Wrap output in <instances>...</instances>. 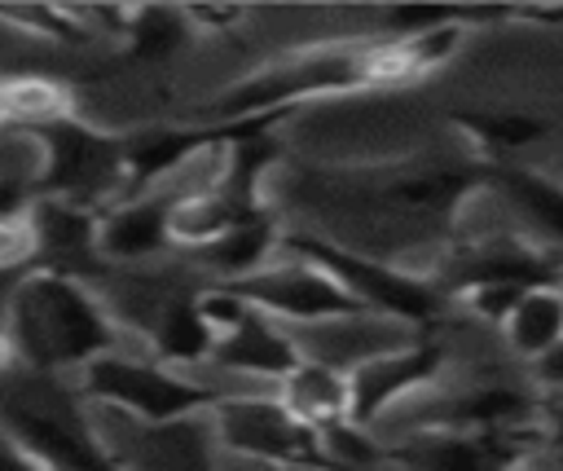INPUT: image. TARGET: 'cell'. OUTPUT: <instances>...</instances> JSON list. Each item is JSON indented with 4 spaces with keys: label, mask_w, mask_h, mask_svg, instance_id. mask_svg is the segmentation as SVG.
I'll use <instances>...</instances> for the list:
<instances>
[{
    "label": "cell",
    "mask_w": 563,
    "mask_h": 471,
    "mask_svg": "<svg viewBox=\"0 0 563 471\" xmlns=\"http://www.w3.org/2000/svg\"><path fill=\"white\" fill-rule=\"evenodd\" d=\"M361 88H391L387 75V48L383 40H356V44H308L290 48L224 92L207 101L202 123H242L255 114H290L303 101L361 92Z\"/></svg>",
    "instance_id": "1"
},
{
    "label": "cell",
    "mask_w": 563,
    "mask_h": 471,
    "mask_svg": "<svg viewBox=\"0 0 563 471\" xmlns=\"http://www.w3.org/2000/svg\"><path fill=\"white\" fill-rule=\"evenodd\" d=\"M9 352L35 374L84 370L92 357L114 352V317L110 308L75 277L31 269L4 308Z\"/></svg>",
    "instance_id": "2"
},
{
    "label": "cell",
    "mask_w": 563,
    "mask_h": 471,
    "mask_svg": "<svg viewBox=\"0 0 563 471\" xmlns=\"http://www.w3.org/2000/svg\"><path fill=\"white\" fill-rule=\"evenodd\" d=\"M0 431L44 471H123L106 436L88 423L79 392L53 374H35L0 401Z\"/></svg>",
    "instance_id": "3"
},
{
    "label": "cell",
    "mask_w": 563,
    "mask_h": 471,
    "mask_svg": "<svg viewBox=\"0 0 563 471\" xmlns=\"http://www.w3.org/2000/svg\"><path fill=\"white\" fill-rule=\"evenodd\" d=\"M277 242L286 247V255L308 260L312 269H321L365 317L383 313V317H400V321H413V326H431L444 313V295L422 273L396 269L378 255L339 247V242L317 238V233H286Z\"/></svg>",
    "instance_id": "4"
},
{
    "label": "cell",
    "mask_w": 563,
    "mask_h": 471,
    "mask_svg": "<svg viewBox=\"0 0 563 471\" xmlns=\"http://www.w3.org/2000/svg\"><path fill=\"white\" fill-rule=\"evenodd\" d=\"M40 141V172L31 198H57L70 207L106 211L123 189V132H101L79 114H62L31 132Z\"/></svg>",
    "instance_id": "5"
},
{
    "label": "cell",
    "mask_w": 563,
    "mask_h": 471,
    "mask_svg": "<svg viewBox=\"0 0 563 471\" xmlns=\"http://www.w3.org/2000/svg\"><path fill=\"white\" fill-rule=\"evenodd\" d=\"M224 387H207L194 379H180L176 370L123 352H101L79 370V401H101L123 409L136 427H163L176 418L207 414Z\"/></svg>",
    "instance_id": "6"
},
{
    "label": "cell",
    "mask_w": 563,
    "mask_h": 471,
    "mask_svg": "<svg viewBox=\"0 0 563 471\" xmlns=\"http://www.w3.org/2000/svg\"><path fill=\"white\" fill-rule=\"evenodd\" d=\"M207 427H211V440L233 449V453H246V458H260L268 467H282V471H339L317 431L303 427L277 396H246V392H224L211 409H207Z\"/></svg>",
    "instance_id": "7"
},
{
    "label": "cell",
    "mask_w": 563,
    "mask_h": 471,
    "mask_svg": "<svg viewBox=\"0 0 563 471\" xmlns=\"http://www.w3.org/2000/svg\"><path fill=\"white\" fill-rule=\"evenodd\" d=\"M216 286L233 291L268 321H356V317H365L321 269H312L308 260H295V255L264 264L238 282H216Z\"/></svg>",
    "instance_id": "8"
},
{
    "label": "cell",
    "mask_w": 563,
    "mask_h": 471,
    "mask_svg": "<svg viewBox=\"0 0 563 471\" xmlns=\"http://www.w3.org/2000/svg\"><path fill=\"white\" fill-rule=\"evenodd\" d=\"M537 445V427L519 431H449L422 427L400 445H383L387 462L405 471H515Z\"/></svg>",
    "instance_id": "9"
},
{
    "label": "cell",
    "mask_w": 563,
    "mask_h": 471,
    "mask_svg": "<svg viewBox=\"0 0 563 471\" xmlns=\"http://www.w3.org/2000/svg\"><path fill=\"white\" fill-rule=\"evenodd\" d=\"M440 370H444V348L431 335H422L405 348H391V352L361 357L343 374V383H347V423L361 427V431L374 427L387 405H396L400 396L435 383Z\"/></svg>",
    "instance_id": "10"
},
{
    "label": "cell",
    "mask_w": 563,
    "mask_h": 471,
    "mask_svg": "<svg viewBox=\"0 0 563 471\" xmlns=\"http://www.w3.org/2000/svg\"><path fill=\"white\" fill-rule=\"evenodd\" d=\"M277 119H286V114H255V119L229 123V136L220 141L224 145V163H220V176L207 189L224 207V216L233 224L268 216V207H264V176L282 163V141L273 136Z\"/></svg>",
    "instance_id": "11"
},
{
    "label": "cell",
    "mask_w": 563,
    "mask_h": 471,
    "mask_svg": "<svg viewBox=\"0 0 563 471\" xmlns=\"http://www.w3.org/2000/svg\"><path fill=\"white\" fill-rule=\"evenodd\" d=\"M554 260L532 247V242H519V238H484V242H471V247H457V255L444 264V273H435V291L449 299V295H462L466 286H479V282H510V286H554Z\"/></svg>",
    "instance_id": "12"
},
{
    "label": "cell",
    "mask_w": 563,
    "mask_h": 471,
    "mask_svg": "<svg viewBox=\"0 0 563 471\" xmlns=\"http://www.w3.org/2000/svg\"><path fill=\"white\" fill-rule=\"evenodd\" d=\"M26 216H31V229H35L40 269L84 282L106 264L101 251H97V211L70 207V202H57V198H31Z\"/></svg>",
    "instance_id": "13"
},
{
    "label": "cell",
    "mask_w": 563,
    "mask_h": 471,
    "mask_svg": "<svg viewBox=\"0 0 563 471\" xmlns=\"http://www.w3.org/2000/svg\"><path fill=\"white\" fill-rule=\"evenodd\" d=\"M229 136V123H154V128H136L123 132V198L150 194V185H158L167 172H176L180 163H189L198 150L220 145Z\"/></svg>",
    "instance_id": "14"
},
{
    "label": "cell",
    "mask_w": 563,
    "mask_h": 471,
    "mask_svg": "<svg viewBox=\"0 0 563 471\" xmlns=\"http://www.w3.org/2000/svg\"><path fill=\"white\" fill-rule=\"evenodd\" d=\"M110 453L123 462V471H220L207 414L163 427H136L119 445H110Z\"/></svg>",
    "instance_id": "15"
},
{
    "label": "cell",
    "mask_w": 563,
    "mask_h": 471,
    "mask_svg": "<svg viewBox=\"0 0 563 471\" xmlns=\"http://www.w3.org/2000/svg\"><path fill=\"white\" fill-rule=\"evenodd\" d=\"M299 357H303L299 343L277 321L255 313L246 299H242V313L211 343V361L216 365L238 370V374H255V379H277V383L299 365Z\"/></svg>",
    "instance_id": "16"
},
{
    "label": "cell",
    "mask_w": 563,
    "mask_h": 471,
    "mask_svg": "<svg viewBox=\"0 0 563 471\" xmlns=\"http://www.w3.org/2000/svg\"><path fill=\"white\" fill-rule=\"evenodd\" d=\"M167 207H172V194L167 189H150V194H136V198H123L114 202L110 211H97V251L101 260H150L158 255L167 242Z\"/></svg>",
    "instance_id": "17"
},
{
    "label": "cell",
    "mask_w": 563,
    "mask_h": 471,
    "mask_svg": "<svg viewBox=\"0 0 563 471\" xmlns=\"http://www.w3.org/2000/svg\"><path fill=\"white\" fill-rule=\"evenodd\" d=\"M541 423V401L510 383H479L462 396H449L427 414V427L449 431H519Z\"/></svg>",
    "instance_id": "18"
},
{
    "label": "cell",
    "mask_w": 563,
    "mask_h": 471,
    "mask_svg": "<svg viewBox=\"0 0 563 471\" xmlns=\"http://www.w3.org/2000/svg\"><path fill=\"white\" fill-rule=\"evenodd\" d=\"M303 427L325 431L334 423H347V383L343 370H334L330 361L317 357H299V365L282 379V396H277Z\"/></svg>",
    "instance_id": "19"
},
{
    "label": "cell",
    "mask_w": 563,
    "mask_h": 471,
    "mask_svg": "<svg viewBox=\"0 0 563 471\" xmlns=\"http://www.w3.org/2000/svg\"><path fill=\"white\" fill-rule=\"evenodd\" d=\"M457 132H466V141L475 145V154L501 163L515 150H528L532 141H541L550 132L545 114L532 110H493V106H475V110H453L449 114Z\"/></svg>",
    "instance_id": "20"
},
{
    "label": "cell",
    "mask_w": 563,
    "mask_h": 471,
    "mask_svg": "<svg viewBox=\"0 0 563 471\" xmlns=\"http://www.w3.org/2000/svg\"><path fill=\"white\" fill-rule=\"evenodd\" d=\"M501 330H506V343L523 361H537V357L554 352L559 339H563V295H559V286H528L519 295V304L506 313Z\"/></svg>",
    "instance_id": "21"
},
{
    "label": "cell",
    "mask_w": 563,
    "mask_h": 471,
    "mask_svg": "<svg viewBox=\"0 0 563 471\" xmlns=\"http://www.w3.org/2000/svg\"><path fill=\"white\" fill-rule=\"evenodd\" d=\"M211 343L216 339H211L207 321L198 317L194 295H176L150 317V348H154V361L167 365V370L211 357Z\"/></svg>",
    "instance_id": "22"
},
{
    "label": "cell",
    "mask_w": 563,
    "mask_h": 471,
    "mask_svg": "<svg viewBox=\"0 0 563 471\" xmlns=\"http://www.w3.org/2000/svg\"><path fill=\"white\" fill-rule=\"evenodd\" d=\"M277 220H273V211L268 216H255V220H242V224H229L220 238H211L198 255H202V264L220 277V282H238V277H246V273H255V269H264L268 264V251L277 247Z\"/></svg>",
    "instance_id": "23"
},
{
    "label": "cell",
    "mask_w": 563,
    "mask_h": 471,
    "mask_svg": "<svg viewBox=\"0 0 563 471\" xmlns=\"http://www.w3.org/2000/svg\"><path fill=\"white\" fill-rule=\"evenodd\" d=\"M62 114H75L70 110V88L48 79V75H9L0 79V128H13V132H35Z\"/></svg>",
    "instance_id": "24"
},
{
    "label": "cell",
    "mask_w": 563,
    "mask_h": 471,
    "mask_svg": "<svg viewBox=\"0 0 563 471\" xmlns=\"http://www.w3.org/2000/svg\"><path fill=\"white\" fill-rule=\"evenodd\" d=\"M189 35H194V26H189L185 13L172 9V4H141V9H128V22H123V31H119L123 57H128V62H141V66L167 62L172 53L185 48Z\"/></svg>",
    "instance_id": "25"
},
{
    "label": "cell",
    "mask_w": 563,
    "mask_h": 471,
    "mask_svg": "<svg viewBox=\"0 0 563 471\" xmlns=\"http://www.w3.org/2000/svg\"><path fill=\"white\" fill-rule=\"evenodd\" d=\"M484 185H497L537 229L545 242L559 238V224H563V198H559V185L550 176H537V172H515L506 163H488L484 167Z\"/></svg>",
    "instance_id": "26"
},
{
    "label": "cell",
    "mask_w": 563,
    "mask_h": 471,
    "mask_svg": "<svg viewBox=\"0 0 563 471\" xmlns=\"http://www.w3.org/2000/svg\"><path fill=\"white\" fill-rule=\"evenodd\" d=\"M0 22L22 26L26 35H48L62 44H79L92 40V31L75 18V9H57V4H22V9H0Z\"/></svg>",
    "instance_id": "27"
},
{
    "label": "cell",
    "mask_w": 563,
    "mask_h": 471,
    "mask_svg": "<svg viewBox=\"0 0 563 471\" xmlns=\"http://www.w3.org/2000/svg\"><path fill=\"white\" fill-rule=\"evenodd\" d=\"M35 260V229L26 211H9L0 216V273L4 269H22Z\"/></svg>",
    "instance_id": "28"
},
{
    "label": "cell",
    "mask_w": 563,
    "mask_h": 471,
    "mask_svg": "<svg viewBox=\"0 0 563 471\" xmlns=\"http://www.w3.org/2000/svg\"><path fill=\"white\" fill-rule=\"evenodd\" d=\"M180 13H185V22H189V26H194V22H202V26H211V31H216V26H229V22H238V18H242V9H194V4H189V9H180Z\"/></svg>",
    "instance_id": "29"
},
{
    "label": "cell",
    "mask_w": 563,
    "mask_h": 471,
    "mask_svg": "<svg viewBox=\"0 0 563 471\" xmlns=\"http://www.w3.org/2000/svg\"><path fill=\"white\" fill-rule=\"evenodd\" d=\"M0 471H44V467H35V462H31V458L0 431Z\"/></svg>",
    "instance_id": "30"
},
{
    "label": "cell",
    "mask_w": 563,
    "mask_h": 471,
    "mask_svg": "<svg viewBox=\"0 0 563 471\" xmlns=\"http://www.w3.org/2000/svg\"><path fill=\"white\" fill-rule=\"evenodd\" d=\"M13 361V352H9V339H4V330H0V370Z\"/></svg>",
    "instance_id": "31"
}]
</instances>
